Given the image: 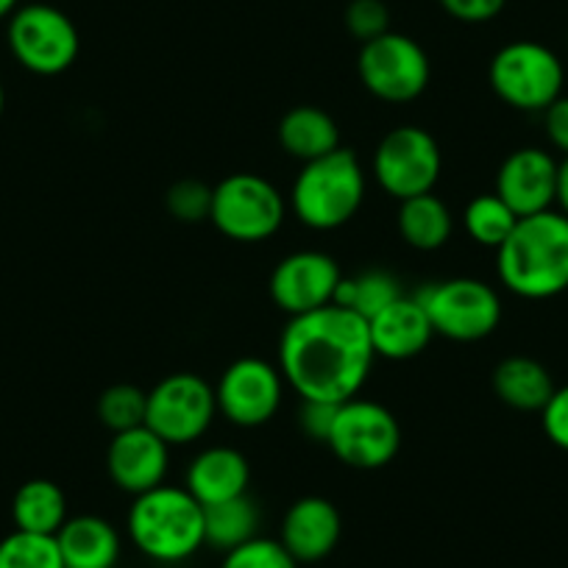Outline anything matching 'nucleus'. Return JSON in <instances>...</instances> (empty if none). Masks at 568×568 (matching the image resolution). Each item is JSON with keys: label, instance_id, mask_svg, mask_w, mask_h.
<instances>
[{"label": "nucleus", "instance_id": "obj_1", "mask_svg": "<svg viewBox=\"0 0 568 568\" xmlns=\"http://www.w3.org/2000/svg\"><path fill=\"white\" fill-rule=\"evenodd\" d=\"M368 321L346 307H321L287 321L278 371L302 398L343 404L357 396L374 368Z\"/></svg>", "mask_w": 568, "mask_h": 568}, {"label": "nucleus", "instance_id": "obj_2", "mask_svg": "<svg viewBox=\"0 0 568 568\" xmlns=\"http://www.w3.org/2000/svg\"><path fill=\"white\" fill-rule=\"evenodd\" d=\"M496 273L507 291L527 302H546L568 291V217L560 210L518 217L496 248Z\"/></svg>", "mask_w": 568, "mask_h": 568}, {"label": "nucleus", "instance_id": "obj_3", "mask_svg": "<svg viewBox=\"0 0 568 568\" xmlns=\"http://www.w3.org/2000/svg\"><path fill=\"white\" fill-rule=\"evenodd\" d=\"M129 535L151 560L182 562L206 546L204 505L179 485L145 490L129 507Z\"/></svg>", "mask_w": 568, "mask_h": 568}, {"label": "nucleus", "instance_id": "obj_4", "mask_svg": "<svg viewBox=\"0 0 568 568\" xmlns=\"http://www.w3.org/2000/svg\"><path fill=\"white\" fill-rule=\"evenodd\" d=\"M365 171L352 149H337L321 160L304 162L291 190V210L313 232L346 226L365 201Z\"/></svg>", "mask_w": 568, "mask_h": 568}, {"label": "nucleus", "instance_id": "obj_5", "mask_svg": "<svg viewBox=\"0 0 568 568\" xmlns=\"http://www.w3.org/2000/svg\"><path fill=\"white\" fill-rule=\"evenodd\" d=\"M490 90L501 103L518 112L544 114L566 84V68L551 48L532 40H518L499 48L490 59Z\"/></svg>", "mask_w": 568, "mask_h": 568}, {"label": "nucleus", "instance_id": "obj_6", "mask_svg": "<svg viewBox=\"0 0 568 568\" xmlns=\"http://www.w3.org/2000/svg\"><path fill=\"white\" fill-rule=\"evenodd\" d=\"M415 298L429 315L435 335L446 337V341H485L501 324L499 293L483 278H444V282L426 284Z\"/></svg>", "mask_w": 568, "mask_h": 568}, {"label": "nucleus", "instance_id": "obj_7", "mask_svg": "<svg viewBox=\"0 0 568 568\" xmlns=\"http://www.w3.org/2000/svg\"><path fill=\"white\" fill-rule=\"evenodd\" d=\"M284 215V195L256 173H232L212 187L210 223L234 243H265L282 229Z\"/></svg>", "mask_w": 568, "mask_h": 568}, {"label": "nucleus", "instance_id": "obj_8", "mask_svg": "<svg viewBox=\"0 0 568 568\" xmlns=\"http://www.w3.org/2000/svg\"><path fill=\"white\" fill-rule=\"evenodd\" d=\"M326 446L343 466L357 468V471H376L396 460L402 449V426L385 404L354 396L337 404Z\"/></svg>", "mask_w": 568, "mask_h": 568}, {"label": "nucleus", "instance_id": "obj_9", "mask_svg": "<svg viewBox=\"0 0 568 568\" xmlns=\"http://www.w3.org/2000/svg\"><path fill=\"white\" fill-rule=\"evenodd\" d=\"M9 51L20 68L34 75H59L79 59V29L62 9L51 3H29L9 18Z\"/></svg>", "mask_w": 568, "mask_h": 568}, {"label": "nucleus", "instance_id": "obj_10", "mask_svg": "<svg viewBox=\"0 0 568 568\" xmlns=\"http://www.w3.org/2000/svg\"><path fill=\"white\" fill-rule=\"evenodd\" d=\"M444 171L440 145L420 125L387 131L374 151V179L390 199L407 201L433 193Z\"/></svg>", "mask_w": 568, "mask_h": 568}, {"label": "nucleus", "instance_id": "obj_11", "mask_svg": "<svg viewBox=\"0 0 568 568\" xmlns=\"http://www.w3.org/2000/svg\"><path fill=\"white\" fill-rule=\"evenodd\" d=\"M357 73L365 90L385 103L415 101L424 95L433 79L424 48L398 31H387L365 42L357 59Z\"/></svg>", "mask_w": 568, "mask_h": 568}, {"label": "nucleus", "instance_id": "obj_12", "mask_svg": "<svg viewBox=\"0 0 568 568\" xmlns=\"http://www.w3.org/2000/svg\"><path fill=\"white\" fill-rule=\"evenodd\" d=\"M217 415L215 387L195 374H171L149 393L145 426L168 446H187L204 438Z\"/></svg>", "mask_w": 568, "mask_h": 568}, {"label": "nucleus", "instance_id": "obj_13", "mask_svg": "<svg viewBox=\"0 0 568 568\" xmlns=\"http://www.w3.org/2000/svg\"><path fill=\"white\" fill-rule=\"evenodd\" d=\"M284 385L278 365L260 357L234 359L215 387L217 413L240 429H256L278 413Z\"/></svg>", "mask_w": 568, "mask_h": 568}, {"label": "nucleus", "instance_id": "obj_14", "mask_svg": "<svg viewBox=\"0 0 568 568\" xmlns=\"http://www.w3.org/2000/svg\"><path fill=\"white\" fill-rule=\"evenodd\" d=\"M343 282V271L335 256L324 251H296L278 260L271 273V302L284 315H307L335 304V293Z\"/></svg>", "mask_w": 568, "mask_h": 568}, {"label": "nucleus", "instance_id": "obj_15", "mask_svg": "<svg viewBox=\"0 0 568 568\" xmlns=\"http://www.w3.org/2000/svg\"><path fill=\"white\" fill-rule=\"evenodd\" d=\"M171 468V446L149 429L136 426L112 435L106 449V471L123 494L140 496L165 485Z\"/></svg>", "mask_w": 568, "mask_h": 568}, {"label": "nucleus", "instance_id": "obj_16", "mask_svg": "<svg viewBox=\"0 0 568 568\" xmlns=\"http://www.w3.org/2000/svg\"><path fill=\"white\" fill-rule=\"evenodd\" d=\"M557 168L560 162L544 149H518L507 156L496 173L494 193L516 212L518 217L538 215L557 201Z\"/></svg>", "mask_w": 568, "mask_h": 568}, {"label": "nucleus", "instance_id": "obj_17", "mask_svg": "<svg viewBox=\"0 0 568 568\" xmlns=\"http://www.w3.org/2000/svg\"><path fill=\"white\" fill-rule=\"evenodd\" d=\"M343 521L337 507L324 496H302L282 518L278 540L296 562H318L335 551Z\"/></svg>", "mask_w": 568, "mask_h": 568}, {"label": "nucleus", "instance_id": "obj_18", "mask_svg": "<svg viewBox=\"0 0 568 568\" xmlns=\"http://www.w3.org/2000/svg\"><path fill=\"white\" fill-rule=\"evenodd\" d=\"M368 335L376 357L404 363V359L418 357L433 343L435 329L418 298L398 296L368 321Z\"/></svg>", "mask_w": 568, "mask_h": 568}, {"label": "nucleus", "instance_id": "obj_19", "mask_svg": "<svg viewBox=\"0 0 568 568\" xmlns=\"http://www.w3.org/2000/svg\"><path fill=\"white\" fill-rule=\"evenodd\" d=\"M251 466L243 452L232 446H210L199 452L184 474V488L204 507L248 494Z\"/></svg>", "mask_w": 568, "mask_h": 568}, {"label": "nucleus", "instance_id": "obj_20", "mask_svg": "<svg viewBox=\"0 0 568 568\" xmlns=\"http://www.w3.org/2000/svg\"><path fill=\"white\" fill-rule=\"evenodd\" d=\"M64 568H114L120 557V535L106 518L75 516L57 532Z\"/></svg>", "mask_w": 568, "mask_h": 568}, {"label": "nucleus", "instance_id": "obj_21", "mask_svg": "<svg viewBox=\"0 0 568 568\" xmlns=\"http://www.w3.org/2000/svg\"><path fill=\"white\" fill-rule=\"evenodd\" d=\"M276 136L284 154H291L302 165L341 149V129L321 106H293L278 120Z\"/></svg>", "mask_w": 568, "mask_h": 568}, {"label": "nucleus", "instance_id": "obj_22", "mask_svg": "<svg viewBox=\"0 0 568 568\" xmlns=\"http://www.w3.org/2000/svg\"><path fill=\"white\" fill-rule=\"evenodd\" d=\"M555 379L532 357H507L494 368V393L501 404L518 413H540L555 393Z\"/></svg>", "mask_w": 568, "mask_h": 568}, {"label": "nucleus", "instance_id": "obj_23", "mask_svg": "<svg viewBox=\"0 0 568 568\" xmlns=\"http://www.w3.org/2000/svg\"><path fill=\"white\" fill-rule=\"evenodd\" d=\"M396 226L409 248L438 251L452 240L455 217H452L449 206H446L438 195L424 193L415 195V199L398 201Z\"/></svg>", "mask_w": 568, "mask_h": 568}, {"label": "nucleus", "instance_id": "obj_24", "mask_svg": "<svg viewBox=\"0 0 568 568\" xmlns=\"http://www.w3.org/2000/svg\"><path fill=\"white\" fill-rule=\"evenodd\" d=\"M12 518L20 532L57 535L68 521V496L51 479H29L12 499Z\"/></svg>", "mask_w": 568, "mask_h": 568}, {"label": "nucleus", "instance_id": "obj_25", "mask_svg": "<svg viewBox=\"0 0 568 568\" xmlns=\"http://www.w3.org/2000/svg\"><path fill=\"white\" fill-rule=\"evenodd\" d=\"M256 529H260V507L248 494L204 507V540L212 549H237L245 540L256 538Z\"/></svg>", "mask_w": 568, "mask_h": 568}, {"label": "nucleus", "instance_id": "obj_26", "mask_svg": "<svg viewBox=\"0 0 568 568\" xmlns=\"http://www.w3.org/2000/svg\"><path fill=\"white\" fill-rule=\"evenodd\" d=\"M398 296H404V293L398 287L396 276H390L387 271H363L352 278L343 276L341 287L335 293V304L352 310L359 318L371 321L387 304L396 302Z\"/></svg>", "mask_w": 568, "mask_h": 568}, {"label": "nucleus", "instance_id": "obj_27", "mask_svg": "<svg viewBox=\"0 0 568 568\" xmlns=\"http://www.w3.org/2000/svg\"><path fill=\"white\" fill-rule=\"evenodd\" d=\"M516 223L518 215L496 193L477 195L468 201L466 212H463V226H466L468 237L483 248H499L510 237Z\"/></svg>", "mask_w": 568, "mask_h": 568}, {"label": "nucleus", "instance_id": "obj_28", "mask_svg": "<svg viewBox=\"0 0 568 568\" xmlns=\"http://www.w3.org/2000/svg\"><path fill=\"white\" fill-rule=\"evenodd\" d=\"M145 409H149V393L136 385H112L98 396L95 413L109 433L118 435L145 426Z\"/></svg>", "mask_w": 568, "mask_h": 568}, {"label": "nucleus", "instance_id": "obj_29", "mask_svg": "<svg viewBox=\"0 0 568 568\" xmlns=\"http://www.w3.org/2000/svg\"><path fill=\"white\" fill-rule=\"evenodd\" d=\"M0 568H64L57 535L14 529L0 540Z\"/></svg>", "mask_w": 568, "mask_h": 568}, {"label": "nucleus", "instance_id": "obj_30", "mask_svg": "<svg viewBox=\"0 0 568 568\" xmlns=\"http://www.w3.org/2000/svg\"><path fill=\"white\" fill-rule=\"evenodd\" d=\"M221 568H298V562L284 549L282 540L256 535V538L240 544L237 549L226 551Z\"/></svg>", "mask_w": 568, "mask_h": 568}, {"label": "nucleus", "instance_id": "obj_31", "mask_svg": "<svg viewBox=\"0 0 568 568\" xmlns=\"http://www.w3.org/2000/svg\"><path fill=\"white\" fill-rule=\"evenodd\" d=\"M165 210L179 223H201L210 221L212 212V187L195 179H182L165 193Z\"/></svg>", "mask_w": 568, "mask_h": 568}, {"label": "nucleus", "instance_id": "obj_32", "mask_svg": "<svg viewBox=\"0 0 568 568\" xmlns=\"http://www.w3.org/2000/svg\"><path fill=\"white\" fill-rule=\"evenodd\" d=\"M343 23L348 34L365 45L390 31V9L385 7V0H348Z\"/></svg>", "mask_w": 568, "mask_h": 568}, {"label": "nucleus", "instance_id": "obj_33", "mask_svg": "<svg viewBox=\"0 0 568 568\" xmlns=\"http://www.w3.org/2000/svg\"><path fill=\"white\" fill-rule=\"evenodd\" d=\"M540 426H544V435L551 440V446L568 452V385L555 387L546 407L540 409Z\"/></svg>", "mask_w": 568, "mask_h": 568}, {"label": "nucleus", "instance_id": "obj_34", "mask_svg": "<svg viewBox=\"0 0 568 568\" xmlns=\"http://www.w3.org/2000/svg\"><path fill=\"white\" fill-rule=\"evenodd\" d=\"M337 404L329 402H315V398H302V409H298V426L307 438L326 444L335 424Z\"/></svg>", "mask_w": 568, "mask_h": 568}, {"label": "nucleus", "instance_id": "obj_35", "mask_svg": "<svg viewBox=\"0 0 568 568\" xmlns=\"http://www.w3.org/2000/svg\"><path fill=\"white\" fill-rule=\"evenodd\" d=\"M440 7L460 23H488V20L499 18L507 0H440Z\"/></svg>", "mask_w": 568, "mask_h": 568}, {"label": "nucleus", "instance_id": "obj_36", "mask_svg": "<svg viewBox=\"0 0 568 568\" xmlns=\"http://www.w3.org/2000/svg\"><path fill=\"white\" fill-rule=\"evenodd\" d=\"M544 129L551 149L560 151L562 156H568V95H560L549 109H546Z\"/></svg>", "mask_w": 568, "mask_h": 568}, {"label": "nucleus", "instance_id": "obj_37", "mask_svg": "<svg viewBox=\"0 0 568 568\" xmlns=\"http://www.w3.org/2000/svg\"><path fill=\"white\" fill-rule=\"evenodd\" d=\"M557 206L562 215L568 217V156H562L560 168H557Z\"/></svg>", "mask_w": 568, "mask_h": 568}, {"label": "nucleus", "instance_id": "obj_38", "mask_svg": "<svg viewBox=\"0 0 568 568\" xmlns=\"http://www.w3.org/2000/svg\"><path fill=\"white\" fill-rule=\"evenodd\" d=\"M20 0H0V20L12 18L14 12H18Z\"/></svg>", "mask_w": 568, "mask_h": 568}, {"label": "nucleus", "instance_id": "obj_39", "mask_svg": "<svg viewBox=\"0 0 568 568\" xmlns=\"http://www.w3.org/2000/svg\"><path fill=\"white\" fill-rule=\"evenodd\" d=\"M3 106H7V95H3V84H0V114H3Z\"/></svg>", "mask_w": 568, "mask_h": 568}]
</instances>
